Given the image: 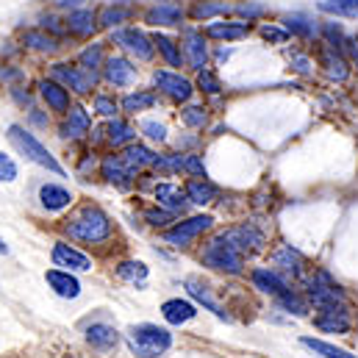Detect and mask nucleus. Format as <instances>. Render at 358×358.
I'll return each instance as SVG.
<instances>
[{"label":"nucleus","instance_id":"nucleus-1","mask_svg":"<svg viewBox=\"0 0 358 358\" xmlns=\"http://www.w3.org/2000/svg\"><path fill=\"white\" fill-rule=\"evenodd\" d=\"M128 348L139 358H159L173 348V334L153 322H139L128 328Z\"/></svg>","mask_w":358,"mask_h":358},{"label":"nucleus","instance_id":"nucleus-2","mask_svg":"<svg viewBox=\"0 0 358 358\" xmlns=\"http://www.w3.org/2000/svg\"><path fill=\"white\" fill-rule=\"evenodd\" d=\"M8 142L28 159V162H34V164H39V167H45V170H50L53 176H64V167L53 159V153L34 136V134H28L25 128H20V125H11L8 128Z\"/></svg>","mask_w":358,"mask_h":358},{"label":"nucleus","instance_id":"nucleus-3","mask_svg":"<svg viewBox=\"0 0 358 358\" xmlns=\"http://www.w3.org/2000/svg\"><path fill=\"white\" fill-rule=\"evenodd\" d=\"M67 234L78 242H103L111 234V222L100 208H87L78 220L67 225Z\"/></svg>","mask_w":358,"mask_h":358},{"label":"nucleus","instance_id":"nucleus-4","mask_svg":"<svg viewBox=\"0 0 358 358\" xmlns=\"http://www.w3.org/2000/svg\"><path fill=\"white\" fill-rule=\"evenodd\" d=\"M203 262L208 264V267L214 269H222V272H231V275H239L242 267H245V253L231 242V239H225V236H220V239H214L208 248H206V253H203Z\"/></svg>","mask_w":358,"mask_h":358},{"label":"nucleus","instance_id":"nucleus-5","mask_svg":"<svg viewBox=\"0 0 358 358\" xmlns=\"http://www.w3.org/2000/svg\"><path fill=\"white\" fill-rule=\"evenodd\" d=\"M211 217L208 214H200V217H192V220H183V222H178L176 228H170V231H164V239L170 242V245H178V248H183V245H189L194 236H200L203 231H208L211 228Z\"/></svg>","mask_w":358,"mask_h":358},{"label":"nucleus","instance_id":"nucleus-6","mask_svg":"<svg viewBox=\"0 0 358 358\" xmlns=\"http://www.w3.org/2000/svg\"><path fill=\"white\" fill-rule=\"evenodd\" d=\"M114 42H117L122 50H128V53H134L136 59H142V62L153 59V42H150L142 31H136V28H122V31H117V34H114Z\"/></svg>","mask_w":358,"mask_h":358},{"label":"nucleus","instance_id":"nucleus-7","mask_svg":"<svg viewBox=\"0 0 358 358\" xmlns=\"http://www.w3.org/2000/svg\"><path fill=\"white\" fill-rule=\"evenodd\" d=\"M50 76H53V81H62L64 90L70 87L78 94H87L92 90V84H94V73L92 70H76V67H67V64H56L50 70Z\"/></svg>","mask_w":358,"mask_h":358},{"label":"nucleus","instance_id":"nucleus-8","mask_svg":"<svg viewBox=\"0 0 358 358\" xmlns=\"http://www.w3.org/2000/svg\"><path fill=\"white\" fill-rule=\"evenodd\" d=\"M103 70H106V81L114 84V87H131L134 78H136V67L128 59H122V56L106 59V67Z\"/></svg>","mask_w":358,"mask_h":358},{"label":"nucleus","instance_id":"nucleus-9","mask_svg":"<svg viewBox=\"0 0 358 358\" xmlns=\"http://www.w3.org/2000/svg\"><path fill=\"white\" fill-rule=\"evenodd\" d=\"M53 264H56V267L73 269V272H90L92 269L90 259H87L84 253H78L76 248L64 245V242H56V248H53Z\"/></svg>","mask_w":358,"mask_h":358},{"label":"nucleus","instance_id":"nucleus-10","mask_svg":"<svg viewBox=\"0 0 358 358\" xmlns=\"http://www.w3.org/2000/svg\"><path fill=\"white\" fill-rule=\"evenodd\" d=\"M48 283H50V289L59 294V297H64V300H76L78 294H81V280L76 278V275H70V269L67 272H62V269H48Z\"/></svg>","mask_w":358,"mask_h":358},{"label":"nucleus","instance_id":"nucleus-11","mask_svg":"<svg viewBox=\"0 0 358 358\" xmlns=\"http://www.w3.org/2000/svg\"><path fill=\"white\" fill-rule=\"evenodd\" d=\"M87 342L94 350H100V353H111L120 345V334L111 325H106V322H92L90 328H87Z\"/></svg>","mask_w":358,"mask_h":358},{"label":"nucleus","instance_id":"nucleus-12","mask_svg":"<svg viewBox=\"0 0 358 358\" xmlns=\"http://www.w3.org/2000/svg\"><path fill=\"white\" fill-rule=\"evenodd\" d=\"M156 87L164 92V94H170L173 100H180V103H186L189 97H192V84L186 81V78H180L178 73H156Z\"/></svg>","mask_w":358,"mask_h":358},{"label":"nucleus","instance_id":"nucleus-13","mask_svg":"<svg viewBox=\"0 0 358 358\" xmlns=\"http://www.w3.org/2000/svg\"><path fill=\"white\" fill-rule=\"evenodd\" d=\"M183 50H186V62L194 67V70H206V62H208V50H206V42H203V34L197 31H186L183 34Z\"/></svg>","mask_w":358,"mask_h":358},{"label":"nucleus","instance_id":"nucleus-14","mask_svg":"<svg viewBox=\"0 0 358 358\" xmlns=\"http://www.w3.org/2000/svg\"><path fill=\"white\" fill-rule=\"evenodd\" d=\"M39 203L48 211H62L73 203V194H70V189H64L59 183H42L39 186Z\"/></svg>","mask_w":358,"mask_h":358},{"label":"nucleus","instance_id":"nucleus-15","mask_svg":"<svg viewBox=\"0 0 358 358\" xmlns=\"http://www.w3.org/2000/svg\"><path fill=\"white\" fill-rule=\"evenodd\" d=\"M194 314H197V308L189 303V300H167L164 306H162V317L170 322V325H186L189 320H194Z\"/></svg>","mask_w":358,"mask_h":358},{"label":"nucleus","instance_id":"nucleus-16","mask_svg":"<svg viewBox=\"0 0 358 358\" xmlns=\"http://www.w3.org/2000/svg\"><path fill=\"white\" fill-rule=\"evenodd\" d=\"M253 286L259 289V292H264V294H272V297H280L289 286H286V280L275 272V269H256L253 272Z\"/></svg>","mask_w":358,"mask_h":358},{"label":"nucleus","instance_id":"nucleus-17","mask_svg":"<svg viewBox=\"0 0 358 358\" xmlns=\"http://www.w3.org/2000/svg\"><path fill=\"white\" fill-rule=\"evenodd\" d=\"M156 200H159L167 211H183L186 203H189L186 189L180 192L178 186H173V183H159V186H156Z\"/></svg>","mask_w":358,"mask_h":358},{"label":"nucleus","instance_id":"nucleus-18","mask_svg":"<svg viewBox=\"0 0 358 358\" xmlns=\"http://www.w3.org/2000/svg\"><path fill=\"white\" fill-rule=\"evenodd\" d=\"M39 92H42V97L48 100V106H50L53 111H70V92L64 90L62 84H56V81H42V84H39Z\"/></svg>","mask_w":358,"mask_h":358},{"label":"nucleus","instance_id":"nucleus-19","mask_svg":"<svg viewBox=\"0 0 358 358\" xmlns=\"http://www.w3.org/2000/svg\"><path fill=\"white\" fill-rule=\"evenodd\" d=\"M186 289H189V294H192L194 300H200V303H203V306H206L208 311H214V314H217L220 320H228V314H225V308H222V306H220V303H217V300L211 297V292H208V286H203V283H200L197 278H189V280H186Z\"/></svg>","mask_w":358,"mask_h":358},{"label":"nucleus","instance_id":"nucleus-20","mask_svg":"<svg viewBox=\"0 0 358 358\" xmlns=\"http://www.w3.org/2000/svg\"><path fill=\"white\" fill-rule=\"evenodd\" d=\"M94 28H97V17L92 14L90 8L70 11V17H67V31H73L76 36H92Z\"/></svg>","mask_w":358,"mask_h":358},{"label":"nucleus","instance_id":"nucleus-21","mask_svg":"<svg viewBox=\"0 0 358 358\" xmlns=\"http://www.w3.org/2000/svg\"><path fill=\"white\" fill-rule=\"evenodd\" d=\"M317 328L325 331V334H348V331H350L348 311H328V314H320V317H317Z\"/></svg>","mask_w":358,"mask_h":358},{"label":"nucleus","instance_id":"nucleus-22","mask_svg":"<svg viewBox=\"0 0 358 358\" xmlns=\"http://www.w3.org/2000/svg\"><path fill=\"white\" fill-rule=\"evenodd\" d=\"M150 25H180V20H183V11L176 8V6H167V3H159L156 8H150L148 11V17H145Z\"/></svg>","mask_w":358,"mask_h":358},{"label":"nucleus","instance_id":"nucleus-23","mask_svg":"<svg viewBox=\"0 0 358 358\" xmlns=\"http://www.w3.org/2000/svg\"><path fill=\"white\" fill-rule=\"evenodd\" d=\"M322 67H325V73H328L334 81H345V78L350 76L348 62H345L334 48H325V50H322Z\"/></svg>","mask_w":358,"mask_h":358},{"label":"nucleus","instance_id":"nucleus-24","mask_svg":"<svg viewBox=\"0 0 358 358\" xmlns=\"http://www.w3.org/2000/svg\"><path fill=\"white\" fill-rule=\"evenodd\" d=\"M300 345H303V348H308V350H314L317 356H322V358H358V356H350V353H348V350H342V348H336V345H331V342L314 339V336H303V339H300Z\"/></svg>","mask_w":358,"mask_h":358},{"label":"nucleus","instance_id":"nucleus-25","mask_svg":"<svg viewBox=\"0 0 358 358\" xmlns=\"http://www.w3.org/2000/svg\"><path fill=\"white\" fill-rule=\"evenodd\" d=\"M122 162H125V167L134 173V170H139V167H145V164H159V156H153V153H150L148 148H142V145H131V148L125 150Z\"/></svg>","mask_w":358,"mask_h":358},{"label":"nucleus","instance_id":"nucleus-26","mask_svg":"<svg viewBox=\"0 0 358 358\" xmlns=\"http://www.w3.org/2000/svg\"><path fill=\"white\" fill-rule=\"evenodd\" d=\"M283 25H286L289 34H297V36H303V39L317 36V25H314L306 14H286V17H283Z\"/></svg>","mask_w":358,"mask_h":358},{"label":"nucleus","instance_id":"nucleus-27","mask_svg":"<svg viewBox=\"0 0 358 358\" xmlns=\"http://www.w3.org/2000/svg\"><path fill=\"white\" fill-rule=\"evenodd\" d=\"M206 34L211 36V39H242V36H248V25H242V22H211L208 28H206Z\"/></svg>","mask_w":358,"mask_h":358},{"label":"nucleus","instance_id":"nucleus-28","mask_svg":"<svg viewBox=\"0 0 358 358\" xmlns=\"http://www.w3.org/2000/svg\"><path fill=\"white\" fill-rule=\"evenodd\" d=\"M186 197H189V203L206 206V203H211L217 197V189L211 183H206V180H189L186 183Z\"/></svg>","mask_w":358,"mask_h":358},{"label":"nucleus","instance_id":"nucleus-29","mask_svg":"<svg viewBox=\"0 0 358 358\" xmlns=\"http://www.w3.org/2000/svg\"><path fill=\"white\" fill-rule=\"evenodd\" d=\"M320 11L358 20V0H320Z\"/></svg>","mask_w":358,"mask_h":358},{"label":"nucleus","instance_id":"nucleus-30","mask_svg":"<svg viewBox=\"0 0 358 358\" xmlns=\"http://www.w3.org/2000/svg\"><path fill=\"white\" fill-rule=\"evenodd\" d=\"M25 45L34 48V50H42V53H56L59 50V39L48 36L45 31H28L25 34Z\"/></svg>","mask_w":358,"mask_h":358},{"label":"nucleus","instance_id":"nucleus-31","mask_svg":"<svg viewBox=\"0 0 358 358\" xmlns=\"http://www.w3.org/2000/svg\"><path fill=\"white\" fill-rule=\"evenodd\" d=\"M90 131V114L84 108H70V120L64 125V136H84Z\"/></svg>","mask_w":358,"mask_h":358},{"label":"nucleus","instance_id":"nucleus-32","mask_svg":"<svg viewBox=\"0 0 358 358\" xmlns=\"http://www.w3.org/2000/svg\"><path fill=\"white\" fill-rule=\"evenodd\" d=\"M128 17H131L128 8H122V6H106V8H100V14H97V25H103V28H114V25L125 22Z\"/></svg>","mask_w":358,"mask_h":358},{"label":"nucleus","instance_id":"nucleus-33","mask_svg":"<svg viewBox=\"0 0 358 358\" xmlns=\"http://www.w3.org/2000/svg\"><path fill=\"white\" fill-rule=\"evenodd\" d=\"M156 45H159V50L164 53V59L170 62V67H180L183 64V56H180V50L176 48V42L170 39V36H164V34H159L156 39H153Z\"/></svg>","mask_w":358,"mask_h":358},{"label":"nucleus","instance_id":"nucleus-34","mask_svg":"<svg viewBox=\"0 0 358 358\" xmlns=\"http://www.w3.org/2000/svg\"><path fill=\"white\" fill-rule=\"evenodd\" d=\"M275 264H278V267H283L286 272H300L303 256H300L297 250H292V248H280V250L275 253Z\"/></svg>","mask_w":358,"mask_h":358},{"label":"nucleus","instance_id":"nucleus-35","mask_svg":"<svg viewBox=\"0 0 358 358\" xmlns=\"http://www.w3.org/2000/svg\"><path fill=\"white\" fill-rule=\"evenodd\" d=\"M136 136V131L131 128V125H125V122H120V120H114L111 125H108V139H111V145L114 148H120V145H125V142H131Z\"/></svg>","mask_w":358,"mask_h":358},{"label":"nucleus","instance_id":"nucleus-36","mask_svg":"<svg viewBox=\"0 0 358 358\" xmlns=\"http://www.w3.org/2000/svg\"><path fill=\"white\" fill-rule=\"evenodd\" d=\"M156 103V94L153 92H136V94H128L122 100V108L125 111H142V108H150Z\"/></svg>","mask_w":358,"mask_h":358},{"label":"nucleus","instance_id":"nucleus-37","mask_svg":"<svg viewBox=\"0 0 358 358\" xmlns=\"http://www.w3.org/2000/svg\"><path fill=\"white\" fill-rule=\"evenodd\" d=\"M117 272L122 280H131V283H142L148 278V267L142 262H125V264H120Z\"/></svg>","mask_w":358,"mask_h":358},{"label":"nucleus","instance_id":"nucleus-38","mask_svg":"<svg viewBox=\"0 0 358 358\" xmlns=\"http://www.w3.org/2000/svg\"><path fill=\"white\" fill-rule=\"evenodd\" d=\"M81 64H84V70H97L100 64H103V45H92L87 48L84 53H81Z\"/></svg>","mask_w":358,"mask_h":358},{"label":"nucleus","instance_id":"nucleus-39","mask_svg":"<svg viewBox=\"0 0 358 358\" xmlns=\"http://www.w3.org/2000/svg\"><path fill=\"white\" fill-rule=\"evenodd\" d=\"M278 303L283 306V308H289V311H294V314H306V303L292 292V289H286L280 297H278Z\"/></svg>","mask_w":358,"mask_h":358},{"label":"nucleus","instance_id":"nucleus-40","mask_svg":"<svg viewBox=\"0 0 358 358\" xmlns=\"http://www.w3.org/2000/svg\"><path fill=\"white\" fill-rule=\"evenodd\" d=\"M231 6L228 3H197L194 6V17H211V14H228Z\"/></svg>","mask_w":358,"mask_h":358},{"label":"nucleus","instance_id":"nucleus-41","mask_svg":"<svg viewBox=\"0 0 358 358\" xmlns=\"http://www.w3.org/2000/svg\"><path fill=\"white\" fill-rule=\"evenodd\" d=\"M183 122L192 125V128H203L206 125V111L197 108V106H189V108H183Z\"/></svg>","mask_w":358,"mask_h":358},{"label":"nucleus","instance_id":"nucleus-42","mask_svg":"<svg viewBox=\"0 0 358 358\" xmlns=\"http://www.w3.org/2000/svg\"><path fill=\"white\" fill-rule=\"evenodd\" d=\"M262 36L275 42V45H283L289 39V31L286 28H278V25H262Z\"/></svg>","mask_w":358,"mask_h":358},{"label":"nucleus","instance_id":"nucleus-43","mask_svg":"<svg viewBox=\"0 0 358 358\" xmlns=\"http://www.w3.org/2000/svg\"><path fill=\"white\" fill-rule=\"evenodd\" d=\"M180 167H183L186 173H192L194 178H206V167H203V162H200L197 156H186V159H180Z\"/></svg>","mask_w":358,"mask_h":358},{"label":"nucleus","instance_id":"nucleus-44","mask_svg":"<svg viewBox=\"0 0 358 358\" xmlns=\"http://www.w3.org/2000/svg\"><path fill=\"white\" fill-rule=\"evenodd\" d=\"M14 178H17V164H14L8 156L0 153V180H3V183H11Z\"/></svg>","mask_w":358,"mask_h":358},{"label":"nucleus","instance_id":"nucleus-45","mask_svg":"<svg viewBox=\"0 0 358 358\" xmlns=\"http://www.w3.org/2000/svg\"><path fill=\"white\" fill-rule=\"evenodd\" d=\"M94 111H100L103 117H114L117 114V103L111 100V97H94Z\"/></svg>","mask_w":358,"mask_h":358},{"label":"nucleus","instance_id":"nucleus-46","mask_svg":"<svg viewBox=\"0 0 358 358\" xmlns=\"http://www.w3.org/2000/svg\"><path fill=\"white\" fill-rule=\"evenodd\" d=\"M142 131L150 136V139H156V142H164L167 139V131H164V125H159V122H142Z\"/></svg>","mask_w":358,"mask_h":358},{"label":"nucleus","instance_id":"nucleus-47","mask_svg":"<svg viewBox=\"0 0 358 358\" xmlns=\"http://www.w3.org/2000/svg\"><path fill=\"white\" fill-rule=\"evenodd\" d=\"M197 84H200V90H206V92H220V81L208 73V70H200V76H197Z\"/></svg>","mask_w":358,"mask_h":358},{"label":"nucleus","instance_id":"nucleus-48","mask_svg":"<svg viewBox=\"0 0 358 358\" xmlns=\"http://www.w3.org/2000/svg\"><path fill=\"white\" fill-rule=\"evenodd\" d=\"M145 220H148L150 225H164V222H170V214H167V211H148Z\"/></svg>","mask_w":358,"mask_h":358},{"label":"nucleus","instance_id":"nucleus-49","mask_svg":"<svg viewBox=\"0 0 358 358\" xmlns=\"http://www.w3.org/2000/svg\"><path fill=\"white\" fill-rule=\"evenodd\" d=\"M236 11H239L242 17H259V14L264 11V8H262V6H239Z\"/></svg>","mask_w":358,"mask_h":358},{"label":"nucleus","instance_id":"nucleus-50","mask_svg":"<svg viewBox=\"0 0 358 358\" xmlns=\"http://www.w3.org/2000/svg\"><path fill=\"white\" fill-rule=\"evenodd\" d=\"M292 62H294V67H297V70H300V73H308V67H311V64H308V62H306V59H300V56H294V59H292Z\"/></svg>","mask_w":358,"mask_h":358},{"label":"nucleus","instance_id":"nucleus-51","mask_svg":"<svg viewBox=\"0 0 358 358\" xmlns=\"http://www.w3.org/2000/svg\"><path fill=\"white\" fill-rule=\"evenodd\" d=\"M348 45H350V53H353V59L358 64V39H348Z\"/></svg>","mask_w":358,"mask_h":358},{"label":"nucleus","instance_id":"nucleus-52","mask_svg":"<svg viewBox=\"0 0 358 358\" xmlns=\"http://www.w3.org/2000/svg\"><path fill=\"white\" fill-rule=\"evenodd\" d=\"M0 253H8V248H6V245H3V242H0Z\"/></svg>","mask_w":358,"mask_h":358},{"label":"nucleus","instance_id":"nucleus-53","mask_svg":"<svg viewBox=\"0 0 358 358\" xmlns=\"http://www.w3.org/2000/svg\"><path fill=\"white\" fill-rule=\"evenodd\" d=\"M162 3H164V0H162Z\"/></svg>","mask_w":358,"mask_h":358}]
</instances>
